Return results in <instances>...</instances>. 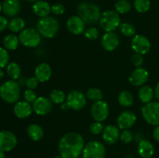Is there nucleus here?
<instances>
[{"instance_id":"15","label":"nucleus","mask_w":159,"mask_h":158,"mask_svg":"<svg viewBox=\"0 0 159 158\" xmlns=\"http://www.w3.org/2000/svg\"><path fill=\"white\" fill-rule=\"evenodd\" d=\"M137 121L136 114L131 110H124L117 118V125L120 129H129Z\"/></svg>"},{"instance_id":"45","label":"nucleus","mask_w":159,"mask_h":158,"mask_svg":"<svg viewBox=\"0 0 159 158\" xmlns=\"http://www.w3.org/2000/svg\"><path fill=\"white\" fill-rule=\"evenodd\" d=\"M61 109L64 112H66V111H68L69 109H71V108H70L69 105H68V103H67L66 102H65L61 105Z\"/></svg>"},{"instance_id":"37","label":"nucleus","mask_w":159,"mask_h":158,"mask_svg":"<svg viewBox=\"0 0 159 158\" xmlns=\"http://www.w3.org/2000/svg\"><path fill=\"white\" fill-rule=\"evenodd\" d=\"M99 30L96 27H89L85 29L84 32L85 37L89 40H96L99 37Z\"/></svg>"},{"instance_id":"46","label":"nucleus","mask_w":159,"mask_h":158,"mask_svg":"<svg viewBox=\"0 0 159 158\" xmlns=\"http://www.w3.org/2000/svg\"><path fill=\"white\" fill-rule=\"evenodd\" d=\"M155 98H156L157 99H158V101L159 102V82L158 84H157V85L155 86Z\"/></svg>"},{"instance_id":"7","label":"nucleus","mask_w":159,"mask_h":158,"mask_svg":"<svg viewBox=\"0 0 159 158\" xmlns=\"http://www.w3.org/2000/svg\"><path fill=\"white\" fill-rule=\"evenodd\" d=\"M82 155L83 158H105L106 147L99 141H90L85 145Z\"/></svg>"},{"instance_id":"36","label":"nucleus","mask_w":159,"mask_h":158,"mask_svg":"<svg viewBox=\"0 0 159 158\" xmlns=\"http://www.w3.org/2000/svg\"><path fill=\"white\" fill-rule=\"evenodd\" d=\"M104 128L105 127L102 122L95 121L89 125V132L93 135H99V133H102Z\"/></svg>"},{"instance_id":"17","label":"nucleus","mask_w":159,"mask_h":158,"mask_svg":"<svg viewBox=\"0 0 159 158\" xmlns=\"http://www.w3.org/2000/svg\"><path fill=\"white\" fill-rule=\"evenodd\" d=\"M102 48L107 51H113L120 44V37L114 32H107L101 39Z\"/></svg>"},{"instance_id":"30","label":"nucleus","mask_w":159,"mask_h":158,"mask_svg":"<svg viewBox=\"0 0 159 158\" xmlns=\"http://www.w3.org/2000/svg\"><path fill=\"white\" fill-rule=\"evenodd\" d=\"M67 95L63 91L60 89H54L50 93L49 99L53 104L56 105H61L63 102L66 101Z\"/></svg>"},{"instance_id":"8","label":"nucleus","mask_w":159,"mask_h":158,"mask_svg":"<svg viewBox=\"0 0 159 158\" xmlns=\"http://www.w3.org/2000/svg\"><path fill=\"white\" fill-rule=\"evenodd\" d=\"M144 120L152 125H159V102H151L141 108Z\"/></svg>"},{"instance_id":"24","label":"nucleus","mask_w":159,"mask_h":158,"mask_svg":"<svg viewBox=\"0 0 159 158\" xmlns=\"http://www.w3.org/2000/svg\"><path fill=\"white\" fill-rule=\"evenodd\" d=\"M154 96H155V91L150 85H142L138 91V98L140 101L144 104L152 102Z\"/></svg>"},{"instance_id":"9","label":"nucleus","mask_w":159,"mask_h":158,"mask_svg":"<svg viewBox=\"0 0 159 158\" xmlns=\"http://www.w3.org/2000/svg\"><path fill=\"white\" fill-rule=\"evenodd\" d=\"M66 102L71 109L79 111L86 105L87 98L82 91L79 90H72L67 95Z\"/></svg>"},{"instance_id":"33","label":"nucleus","mask_w":159,"mask_h":158,"mask_svg":"<svg viewBox=\"0 0 159 158\" xmlns=\"http://www.w3.org/2000/svg\"><path fill=\"white\" fill-rule=\"evenodd\" d=\"M120 30L121 33L123 35L127 37H134V36H135V33H136V29H135L134 26L132 25L131 23H127V22L120 23Z\"/></svg>"},{"instance_id":"29","label":"nucleus","mask_w":159,"mask_h":158,"mask_svg":"<svg viewBox=\"0 0 159 158\" xmlns=\"http://www.w3.org/2000/svg\"><path fill=\"white\" fill-rule=\"evenodd\" d=\"M25 25L26 24H25V21L23 19L20 18V17H15L9 22L8 28L12 33H20L25 29Z\"/></svg>"},{"instance_id":"19","label":"nucleus","mask_w":159,"mask_h":158,"mask_svg":"<svg viewBox=\"0 0 159 158\" xmlns=\"http://www.w3.org/2000/svg\"><path fill=\"white\" fill-rule=\"evenodd\" d=\"M52 75V69L47 63H40L36 67L34 71V77L39 82H46L51 79Z\"/></svg>"},{"instance_id":"14","label":"nucleus","mask_w":159,"mask_h":158,"mask_svg":"<svg viewBox=\"0 0 159 158\" xmlns=\"http://www.w3.org/2000/svg\"><path fill=\"white\" fill-rule=\"evenodd\" d=\"M149 78V73L146 68H136V69L134 70L130 73L129 76V82L133 86L141 87L142 85H145Z\"/></svg>"},{"instance_id":"10","label":"nucleus","mask_w":159,"mask_h":158,"mask_svg":"<svg viewBox=\"0 0 159 158\" xmlns=\"http://www.w3.org/2000/svg\"><path fill=\"white\" fill-rule=\"evenodd\" d=\"M91 116L95 121L103 122L108 118L110 114V108L107 102L103 100L96 102L93 104L90 109Z\"/></svg>"},{"instance_id":"21","label":"nucleus","mask_w":159,"mask_h":158,"mask_svg":"<svg viewBox=\"0 0 159 158\" xmlns=\"http://www.w3.org/2000/svg\"><path fill=\"white\" fill-rule=\"evenodd\" d=\"M21 9L20 0H5L2 2V11L7 16H16Z\"/></svg>"},{"instance_id":"41","label":"nucleus","mask_w":159,"mask_h":158,"mask_svg":"<svg viewBox=\"0 0 159 158\" xmlns=\"http://www.w3.org/2000/svg\"><path fill=\"white\" fill-rule=\"evenodd\" d=\"M131 61L133 64L134 65L136 68H141L142 66L143 63H144V58H143V55L139 54H136L135 53L131 57Z\"/></svg>"},{"instance_id":"28","label":"nucleus","mask_w":159,"mask_h":158,"mask_svg":"<svg viewBox=\"0 0 159 158\" xmlns=\"http://www.w3.org/2000/svg\"><path fill=\"white\" fill-rule=\"evenodd\" d=\"M21 68L16 62H11L6 67V73L9 77L12 80H17L21 75Z\"/></svg>"},{"instance_id":"32","label":"nucleus","mask_w":159,"mask_h":158,"mask_svg":"<svg viewBox=\"0 0 159 158\" xmlns=\"http://www.w3.org/2000/svg\"><path fill=\"white\" fill-rule=\"evenodd\" d=\"M86 98L92 102H99L103 99V94L99 88H91L86 91Z\"/></svg>"},{"instance_id":"40","label":"nucleus","mask_w":159,"mask_h":158,"mask_svg":"<svg viewBox=\"0 0 159 158\" xmlns=\"http://www.w3.org/2000/svg\"><path fill=\"white\" fill-rule=\"evenodd\" d=\"M51 12L55 15H61L65 12V6L61 3H56L51 6Z\"/></svg>"},{"instance_id":"4","label":"nucleus","mask_w":159,"mask_h":158,"mask_svg":"<svg viewBox=\"0 0 159 158\" xmlns=\"http://www.w3.org/2000/svg\"><path fill=\"white\" fill-rule=\"evenodd\" d=\"M37 29L41 37L51 39L56 36L59 30V22L53 16L42 17L37 22Z\"/></svg>"},{"instance_id":"11","label":"nucleus","mask_w":159,"mask_h":158,"mask_svg":"<svg viewBox=\"0 0 159 158\" xmlns=\"http://www.w3.org/2000/svg\"><path fill=\"white\" fill-rule=\"evenodd\" d=\"M152 47V44L148 37L145 36L137 34L134 36L131 41V48L136 54H148Z\"/></svg>"},{"instance_id":"38","label":"nucleus","mask_w":159,"mask_h":158,"mask_svg":"<svg viewBox=\"0 0 159 158\" xmlns=\"http://www.w3.org/2000/svg\"><path fill=\"white\" fill-rule=\"evenodd\" d=\"M120 139L124 143L129 144L133 141L134 135L129 129H124L120 135Z\"/></svg>"},{"instance_id":"23","label":"nucleus","mask_w":159,"mask_h":158,"mask_svg":"<svg viewBox=\"0 0 159 158\" xmlns=\"http://www.w3.org/2000/svg\"><path fill=\"white\" fill-rule=\"evenodd\" d=\"M138 153L142 158H151L155 153V147L150 141L142 139L138 143Z\"/></svg>"},{"instance_id":"18","label":"nucleus","mask_w":159,"mask_h":158,"mask_svg":"<svg viewBox=\"0 0 159 158\" xmlns=\"http://www.w3.org/2000/svg\"><path fill=\"white\" fill-rule=\"evenodd\" d=\"M120 129L115 125H108L105 126L102 133V139L109 145L115 144L120 139Z\"/></svg>"},{"instance_id":"42","label":"nucleus","mask_w":159,"mask_h":158,"mask_svg":"<svg viewBox=\"0 0 159 158\" xmlns=\"http://www.w3.org/2000/svg\"><path fill=\"white\" fill-rule=\"evenodd\" d=\"M39 81L35 77H31L26 79V86L29 89H35L37 86H38Z\"/></svg>"},{"instance_id":"27","label":"nucleus","mask_w":159,"mask_h":158,"mask_svg":"<svg viewBox=\"0 0 159 158\" xmlns=\"http://www.w3.org/2000/svg\"><path fill=\"white\" fill-rule=\"evenodd\" d=\"M20 44V40L17 36L14 34H8L3 39V45L6 50H15Z\"/></svg>"},{"instance_id":"1","label":"nucleus","mask_w":159,"mask_h":158,"mask_svg":"<svg viewBox=\"0 0 159 158\" xmlns=\"http://www.w3.org/2000/svg\"><path fill=\"white\" fill-rule=\"evenodd\" d=\"M85 141L79 133L70 132L61 138L58 150L61 156L65 158H79L82 154Z\"/></svg>"},{"instance_id":"34","label":"nucleus","mask_w":159,"mask_h":158,"mask_svg":"<svg viewBox=\"0 0 159 158\" xmlns=\"http://www.w3.org/2000/svg\"><path fill=\"white\" fill-rule=\"evenodd\" d=\"M134 6L138 12L144 13L150 9L151 1L150 0H134Z\"/></svg>"},{"instance_id":"49","label":"nucleus","mask_w":159,"mask_h":158,"mask_svg":"<svg viewBox=\"0 0 159 158\" xmlns=\"http://www.w3.org/2000/svg\"><path fill=\"white\" fill-rule=\"evenodd\" d=\"M0 158H6V155H5V152L1 151V150H0Z\"/></svg>"},{"instance_id":"3","label":"nucleus","mask_w":159,"mask_h":158,"mask_svg":"<svg viewBox=\"0 0 159 158\" xmlns=\"http://www.w3.org/2000/svg\"><path fill=\"white\" fill-rule=\"evenodd\" d=\"M0 97L4 102L14 104L19 102L20 98V88L18 82L15 80H8L0 86Z\"/></svg>"},{"instance_id":"50","label":"nucleus","mask_w":159,"mask_h":158,"mask_svg":"<svg viewBox=\"0 0 159 158\" xmlns=\"http://www.w3.org/2000/svg\"><path fill=\"white\" fill-rule=\"evenodd\" d=\"M28 2H36L37 1H38V0H27Z\"/></svg>"},{"instance_id":"22","label":"nucleus","mask_w":159,"mask_h":158,"mask_svg":"<svg viewBox=\"0 0 159 158\" xmlns=\"http://www.w3.org/2000/svg\"><path fill=\"white\" fill-rule=\"evenodd\" d=\"M33 12L40 18L48 16L51 12V6L48 2L38 0L33 5Z\"/></svg>"},{"instance_id":"35","label":"nucleus","mask_w":159,"mask_h":158,"mask_svg":"<svg viewBox=\"0 0 159 158\" xmlns=\"http://www.w3.org/2000/svg\"><path fill=\"white\" fill-rule=\"evenodd\" d=\"M9 61V54L6 48L0 47V68L7 67Z\"/></svg>"},{"instance_id":"31","label":"nucleus","mask_w":159,"mask_h":158,"mask_svg":"<svg viewBox=\"0 0 159 158\" xmlns=\"http://www.w3.org/2000/svg\"><path fill=\"white\" fill-rule=\"evenodd\" d=\"M115 11L119 14L128 13L131 10L132 5L129 0H119L115 3Z\"/></svg>"},{"instance_id":"26","label":"nucleus","mask_w":159,"mask_h":158,"mask_svg":"<svg viewBox=\"0 0 159 158\" xmlns=\"http://www.w3.org/2000/svg\"><path fill=\"white\" fill-rule=\"evenodd\" d=\"M118 102L124 108L130 107L134 103V96L130 91H122L118 94Z\"/></svg>"},{"instance_id":"6","label":"nucleus","mask_w":159,"mask_h":158,"mask_svg":"<svg viewBox=\"0 0 159 158\" xmlns=\"http://www.w3.org/2000/svg\"><path fill=\"white\" fill-rule=\"evenodd\" d=\"M18 37L20 43L28 48L37 47L41 42V35L34 28H26L20 33Z\"/></svg>"},{"instance_id":"47","label":"nucleus","mask_w":159,"mask_h":158,"mask_svg":"<svg viewBox=\"0 0 159 158\" xmlns=\"http://www.w3.org/2000/svg\"><path fill=\"white\" fill-rule=\"evenodd\" d=\"M4 77V72H3L2 69L1 68H0V81L2 79V77Z\"/></svg>"},{"instance_id":"12","label":"nucleus","mask_w":159,"mask_h":158,"mask_svg":"<svg viewBox=\"0 0 159 158\" xmlns=\"http://www.w3.org/2000/svg\"><path fill=\"white\" fill-rule=\"evenodd\" d=\"M33 111L40 116H47L51 112L53 108V103L49 98L40 96L33 103Z\"/></svg>"},{"instance_id":"48","label":"nucleus","mask_w":159,"mask_h":158,"mask_svg":"<svg viewBox=\"0 0 159 158\" xmlns=\"http://www.w3.org/2000/svg\"><path fill=\"white\" fill-rule=\"evenodd\" d=\"M124 158H136V157H135V156L133 154V153H129V154H127Z\"/></svg>"},{"instance_id":"16","label":"nucleus","mask_w":159,"mask_h":158,"mask_svg":"<svg viewBox=\"0 0 159 158\" xmlns=\"http://www.w3.org/2000/svg\"><path fill=\"white\" fill-rule=\"evenodd\" d=\"M86 23L79 15H71L68 19L66 26L70 33L74 35H80L85 30Z\"/></svg>"},{"instance_id":"5","label":"nucleus","mask_w":159,"mask_h":158,"mask_svg":"<svg viewBox=\"0 0 159 158\" xmlns=\"http://www.w3.org/2000/svg\"><path fill=\"white\" fill-rule=\"evenodd\" d=\"M100 27L107 32H114L120 25V14L115 10H107L101 14L99 20Z\"/></svg>"},{"instance_id":"52","label":"nucleus","mask_w":159,"mask_h":158,"mask_svg":"<svg viewBox=\"0 0 159 158\" xmlns=\"http://www.w3.org/2000/svg\"><path fill=\"white\" fill-rule=\"evenodd\" d=\"M54 158H65V157H63V156H61V155H60V156H55V157H54Z\"/></svg>"},{"instance_id":"25","label":"nucleus","mask_w":159,"mask_h":158,"mask_svg":"<svg viewBox=\"0 0 159 158\" xmlns=\"http://www.w3.org/2000/svg\"><path fill=\"white\" fill-rule=\"evenodd\" d=\"M26 132H27L28 136L34 141L40 140L43 137V134H44L43 128L40 125L35 123L30 124L27 127Z\"/></svg>"},{"instance_id":"2","label":"nucleus","mask_w":159,"mask_h":158,"mask_svg":"<svg viewBox=\"0 0 159 158\" xmlns=\"http://www.w3.org/2000/svg\"><path fill=\"white\" fill-rule=\"evenodd\" d=\"M78 15L82 19L86 24H95L99 22L101 16L100 8L95 3L82 2L77 7Z\"/></svg>"},{"instance_id":"43","label":"nucleus","mask_w":159,"mask_h":158,"mask_svg":"<svg viewBox=\"0 0 159 158\" xmlns=\"http://www.w3.org/2000/svg\"><path fill=\"white\" fill-rule=\"evenodd\" d=\"M8 25H9V21L7 19L0 15V33L4 31L8 27Z\"/></svg>"},{"instance_id":"44","label":"nucleus","mask_w":159,"mask_h":158,"mask_svg":"<svg viewBox=\"0 0 159 158\" xmlns=\"http://www.w3.org/2000/svg\"><path fill=\"white\" fill-rule=\"evenodd\" d=\"M152 136H153L154 139L159 143V125H157V126L154 129L153 133H152Z\"/></svg>"},{"instance_id":"39","label":"nucleus","mask_w":159,"mask_h":158,"mask_svg":"<svg viewBox=\"0 0 159 158\" xmlns=\"http://www.w3.org/2000/svg\"><path fill=\"white\" fill-rule=\"evenodd\" d=\"M23 98H24L26 102H29L30 104H33L36 100H37V99L38 97H37V93H36L34 90L27 88V89L24 91V93H23Z\"/></svg>"},{"instance_id":"13","label":"nucleus","mask_w":159,"mask_h":158,"mask_svg":"<svg viewBox=\"0 0 159 158\" xmlns=\"http://www.w3.org/2000/svg\"><path fill=\"white\" fill-rule=\"evenodd\" d=\"M17 144V138L13 133L7 130L0 132V150L9 152L13 150Z\"/></svg>"},{"instance_id":"51","label":"nucleus","mask_w":159,"mask_h":158,"mask_svg":"<svg viewBox=\"0 0 159 158\" xmlns=\"http://www.w3.org/2000/svg\"><path fill=\"white\" fill-rule=\"evenodd\" d=\"M2 10V4L0 2V12H1Z\"/></svg>"},{"instance_id":"20","label":"nucleus","mask_w":159,"mask_h":158,"mask_svg":"<svg viewBox=\"0 0 159 158\" xmlns=\"http://www.w3.org/2000/svg\"><path fill=\"white\" fill-rule=\"evenodd\" d=\"M13 112L16 116L19 119H26L31 115L33 108L29 102L26 101H20L15 103Z\"/></svg>"}]
</instances>
